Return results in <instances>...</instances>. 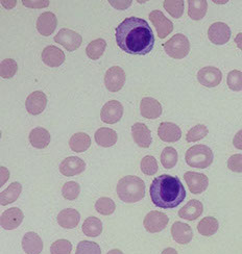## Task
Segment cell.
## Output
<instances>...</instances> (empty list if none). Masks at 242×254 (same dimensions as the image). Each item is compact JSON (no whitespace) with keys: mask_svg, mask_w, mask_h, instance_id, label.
I'll return each mask as SVG.
<instances>
[{"mask_svg":"<svg viewBox=\"0 0 242 254\" xmlns=\"http://www.w3.org/2000/svg\"><path fill=\"white\" fill-rule=\"evenodd\" d=\"M116 43L129 55L145 56L153 50L155 36L145 20L138 17L124 19L116 28Z\"/></svg>","mask_w":242,"mask_h":254,"instance_id":"obj_1","label":"cell"},{"mask_svg":"<svg viewBox=\"0 0 242 254\" xmlns=\"http://www.w3.org/2000/svg\"><path fill=\"white\" fill-rule=\"evenodd\" d=\"M153 203L164 209L175 208L186 198V190L178 177L163 174L156 177L150 189Z\"/></svg>","mask_w":242,"mask_h":254,"instance_id":"obj_2","label":"cell"},{"mask_svg":"<svg viewBox=\"0 0 242 254\" xmlns=\"http://www.w3.org/2000/svg\"><path fill=\"white\" fill-rule=\"evenodd\" d=\"M116 192L120 200L125 203L138 202L145 196V184L138 176L128 175L120 179Z\"/></svg>","mask_w":242,"mask_h":254,"instance_id":"obj_3","label":"cell"},{"mask_svg":"<svg viewBox=\"0 0 242 254\" xmlns=\"http://www.w3.org/2000/svg\"><path fill=\"white\" fill-rule=\"evenodd\" d=\"M185 160L190 167L206 169L213 163V152L206 145H195L187 150Z\"/></svg>","mask_w":242,"mask_h":254,"instance_id":"obj_4","label":"cell"},{"mask_svg":"<svg viewBox=\"0 0 242 254\" xmlns=\"http://www.w3.org/2000/svg\"><path fill=\"white\" fill-rule=\"evenodd\" d=\"M164 50L172 59L182 60L190 52V43L186 36L177 34L163 44Z\"/></svg>","mask_w":242,"mask_h":254,"instance_id":"obj_5","label":"cell"},{"mask_svg":"<svg viewBox=\"0 0 242 254\" xmlns=\"http://www.w3.org/2000/svg\"><path fill=\"white\" fill-rule=\"evenodd\" d=\"M168 221H169V219H168L166 214L158 210H153L145 216L143 225L151 234H157V232H160L166 228Z\"/></svg>","mask_w":242,"mask_h":254,"instance_id":"obj_6","label":"cell"},{"mask_svg":"<svg viewBox=\"0 0 242 254\" xmlns=\"http://www.w3.org/2000/svg\"><path fill=\"white\" fill-rule=\"evenodd\" d=\"M55 41L68 51L77 50L82 43V38L80 34L68 28H62L55 37Z\"/></svg>","mask_w":242,"mask_h":254,"instance_id":"obj_7","label":"cell"},{"mask_svg":"<svg viewBox=\"0 0 242 254\" xmlns=\"http://www.w3.org/2000/svg\"><path fill=\"white\" fill-rule=\"evenodd\" d=\"M125 72L122 68L114 66L110 68L104 75V84L110 92L120 91L125 83Z\"/></svg>","mask_w":242,"mask_h":254,"instance_id":"obj_8","label":"cell"},{"mask_svg":"<svg viewBox=\"0 0 242 254\" xmlns=\"http://www.w3.org/2000/svg\"><path fill=\"white\" fill-rule=\"evenodd\" d=\"M123 116V107L117 100H110L103 105L100 112L102 122L108 124H115L120 121Z\"/></svg>","mask_w":242,"mask_h":254,"instance_id":"obj_9","label":"cell"},{"mask_svg":"<svg viewBox=\"0 0 242 254\" xmlns=\"http://www.w3.org/2000/svg\"><path fill=\"white\" fill-rule=\"evenodd\" d=\"M223 79V74L216 67H205L197 73V80L206 88H215Z\"/></svg>","mask_w":242,"mask_h":254,"instance_id":"obj_10","label":"cell"},{"mask_svg":"<svg viewBox=\"0 0 242 254\" xmlns=\"http://www.w3.org/2000/svg\"><path fill=\"white\" fill-rule=\"evenodd\" d=\"M185 182L192 194L198 195L204 193L208 189L209 179L207 175L197 172H186L184 175Z\"/></svg>","mask_w":242,"mask_h":254,"instance_id":"obj_11","label":"cell"},{"mask_svg":"<svg viewBox=\"0 0 242 254\" xmlns=\"http://www.w3.org/2000/svg\"><path fill=\"white\" fill-rule=\"evenodd\" d=\"M150 19L153 22L154 26L157 29L158 36L160 39L166 38L168 35L172 33L173 24L169 19H167L164 14L160 10H153L150 14Z\"/></svg>","mask_w":242,"mask_h":254,"instance_id":"obj_12","label":"cell"},{"mask_svg":"<svg viewBox=\"0 0 242 254\" xmlns=\"http://www.w3.org/2000/svg\"><path fill=\"white\" fill-rule=\"evenodd\" d=\"M24 219V214L18 207H12L4 210L0 217V225L5 230H13L20 226Z\"/></svg>","mask_w":242,"mask_h":254,"instance_id":"obj_13","label":"cell"},{"mask_svg":"<svg viewBox=\"0 0 242 254\" xmlns=\"http://www.w3.org/2000/svg\"><path fill=\"white\" fill-rule=\"evenodd\" d=\"M208 37L213 44L224 45L231 38V29L224 22H215L209 27Z\"/></svg>","mask_w":242,"mask_h":254,"instance_id":"obj_14","label":"cell"},{"mask_svg":"<svg viewBox=\"0 0 242 254\" xmlns=\"http://www.w3.org/2000/svg\"><path fill=\"white\" fill-rule=\"evenodd\" d=\"M86 163L78 156H69L60 165V172L67 177L76 176L85 171Z\"/></svg>","mask_w":242,"mask_h":254,"instance_id":"obj_15","label":"cell"},{"mask_svg":"<svg viewBox=\"0 0 242 254\" xmlns=\"http://www.w3.org/2000/svg\"><path fill=\"white\" fill-rule=\"evenodd\" d=\"M47 105V96L42 91H36L28 95L25 107L29 114L39 115L43 112Z\"/></svg>","mask_w":242,"mask_h":254,"instance_id":"obj_16","label":"cell"},{"mask_svg":"<svg viewBox=\"0 0 242 254\" xmlns=\"http://www.w3.org/2000/svg\"><path fill=\"white\" fill-rule=\"evenodd\" d=\"M41 59L46 66L56 68L60 67L65 62V54L60 48L50 45L42 51Z\"/></svg>","mask_w":242,"mask_h":254,"instance_id":"obj_17","label":"cell"},{"mask_svg":"<svg viewBox=\"0 0 242 254\" xmlns=\"http://www.w3.org/2000/svg\"><path fill=\"white\" fill-rule=\"evenodd\" d=\"M58 25L57 16L51 12H45L39 16L37 20V29L39 34L48 37L56 30Z\"/></svg>","mask_w":242,"mask_h":254,"instance_id":"obj_18","label":"cell"},{"mask_svg":"<svg viewBox=\"0 0 242 254\" xmlns=\"http://www.w3.org/2000/svg\"><path fill=\"white\" fill-rule=\"evenodd\" d=\"M158 134L163 142L174 143L181 139L182 130L176 124L171 122H163L160 124Z\"/></svg>","mask_w":242,"mask_h":254,"instance_id":"obj_19","label":"cell"},{"mask_svg":"<svg viewBox=\"0 0 242 254\" xmlns=\"http://www.w3.org/2000/svg\"><path fill=\"white\" fill-rule=\"evenodd\" d=\"M140 112L146 119H157L162 114V105L153 97H145L141 100Z\"/></svg>","mask_w":242,"mask_h":254,"instance_id":"obj_20","label":"cell"},{"mask_svg":"<svg viewBox=\"0 0 242 254\" xmlns=\"http://www.w3.org/2000/svg\"><path fill=\"white\" fill-rule=\"evenodd\" d=\"M132 135L135 143L139 147L149 148L152 144V132L143 123H136L132 126Z\"/></svg>","mask_w":242,"mask_h":254,"instance_id":"obj_21","label":"cell"},{"mask_svg":"<svg viewBox=\"0 0 242 254\" xmlns=\"http://www.w3.org/2000/svg\"><path fill=\"white\" fill-rule=\"evenodd\" d=\"M171 236L173 240L181 245L190 243L193 238L192 228L183 222H175L171 226Z\"/></svg>","mask_w":242,"mask_h":254,"instance_id":"obj_22","label":"cell"},{"mask_svg":"<svg viewBox=\"0 0 242 254\" xmlns=\"http://www.w3.org/2000/svg\"><path fill=\"white\" fill-rule=\"evenodd\" d=\"M203 211H204V205L201 201L192 199L189 201L186 205H184L180 210H178V217L188 221H193L201 216L203 214Z\"/></svg>","mask_w":242,"mask_h":254,"instance_id":"obj_23","label":"cell"},{"mask_svg":"<svg viewBox=\"0 0 242 254\" xmlns=\"http://www.w3.org/2000/svg\"><path fill=\"white\" fill-rule=\"evenodd\" d=\"M22 248L26 254H40L43 250V242L38 234L29 231L22 239Z\"/></svg>","mask_w":242,"mask_h":254,"instance_id":"obj_24","label":"cell"},{"mask_svg":"<svg viewBox=\"0 0 242 254\" xmlns=\"http://www.w3.org/2000/svg\"><path fill=\"white\" fill-rule=\"evenodd\" d=\"M81 220V215L77 209L66 208L60 211L58 215V223L60 226L66 229L76 228Z\"/></svg>","mask_w":242,"mask_h":254,"instance_id":"obj_25","label":"cell"},{"mask_svg":"<svg viewBox=\"0 0 242 254\" xmlns=\"http://www.w3.org/2000/svg\"><path fill=\"white\" fill-rule=\"evenodd\" d=\"M51 140L50 133L43 127H36L29 133V142L37 149H44L48 147Z\"/></svg>","mask_w":242,"mask_h":254,"instance_id":"obj_26","label":"cell"},{"mask_svg":"<svg viewBox=\"0 0 242 254\" xmlns=\"http://www.w3.org/2000/svg\"><path fill=\"white\" fill-rule=\"evenodd\" d=\"M94 137H95V142L97 145L106 148L114 146L118 140L117 132L114 129L108 128V127H101V128L96 130Z\"/></svg>","mask_w":242,"mask_h":254,"instance_id":"obj_27","label":"cell"},{"mask_svg":"<svg viewBox=\"0 0 242 254\" xmlns=\"http://www.w3.org/2000/svg\"><path fill=\"white\" fill-rule=\"evenodd\" d=\"M69 146L72 151L77 153L87 151L91 146L90 136L85 132H78L71 136L69 141Z\"/></svg>","mask_w":242,"mask_h":254,"instance_id":"obj_28","label":"cell"},{"mask_svg":"<svg viewBox=\"0 0 242 254\" xmlns=\"http://www.w3.org/2000/svg\"><path fill=\"white\" fill-rule=\"evenodd\" d=\"M21 192H22V186L20 183L15 182L12 183L7 189L2 190L0 193V204L1 205H7L15 202V201L19 198Z\"/></svg>","mask_w":242,"mask_h":254,"instance_id":"obj_29","label":"cell"},{"mask_svg":"<svg viewBox=\"0 0 242 254\" xmlns=\"http://www.w3.org/2000/svg\"><path fill=\"white\" fill-rule=\"evenodd\" d=\"M208 9V2L206 0H189L188 1V15L192 20L198 21L205 17Z\"/></svg>","mask_w":242,"mask_h":254,"instance_id":"obj_30","label":"cell"},{"mask_svg":"<svg viewBox=\"0 0 242 254\" xmlns=\"http://www.w3.org/2000/svg\"><path fill=\"white\" fill-rule=\"evenodd\" d=\"M82 231L89 238H96L102 232V222L96 217H89L83 222Z\"/></svg>","mask_w":242,"mask_h":254,"instance_id":"obj_31","label":"cell"},{"mask_svg":"<svg viewBox=\"0 0 242 254\" xmlns=\"http://www.w3.org/2000/svg\"><path fill=\"white\" fill-rule=\"evenodd\" d=\"M219 224L217 219L214 217H206L198 222L197 230L204 237H211L215 235L218 230Z\"/></svg>","mask_w":242,"mask_h":254,"instance_id":"obj_32","label":"cell"},{"mask_svg":"<svg viewBox=\"0 0 242 254\" xmlns=\"http://www.w3.org/2000/svg\"><path fill=\"white\" fill-rule=\"evenodd\" d=\"M107 47V42L103 39H96L92 41L86 48V54L89 59L96 61L100 59Z\"/></svg>","mask_w":242,"mask_h":254,"instance_id":"obj_33","label":"cell"},{"mask_svg":"<svg viewBox=\"0 0 242 254\" xmlns=\"http://www.w3.org/2000/svg\"><path fill=\"white\" fill-rule=\"evenodd\" d=\"M178 160L177 151L173 147H166L161 153V164L165 169H172Z\"/></svg>","mask_w":242,"mask_h":254,"instance_id":"obj_34","label":"cell"},{"mask_svg":"<svg viewBox=\"0 0 242 254\" xmlns=\"http://www.w3.org/2000/svg\"><path fill=\"white\" fill-rule=\"evenodd\" d=\"M17 70L18 65L16 61L13 59H5L0 64V76L2 78H12L13 76H15Z\"/></svg>","mask_w":242,"mask_h":254,"instance_id":"obj_35","label":"cell"},{"mask_svg":"<svg viewBox=\"0 0 242 254\" xmlns=\"http://www.w3.org/2000/svg\"><path fill=\"white\" fill-rule=\"evenodd\" d=\"M95 209L103 216H110L116 209V204L111 198L101 197L96 201Z\"/></svg>","mask_w":242,"mask_h":254,"instance_id":"obj_36","label":"cell"},{"mask_svg":"<svg viewBox=\"0 0 242 254\" xmlns=\"http://www.w3.org/2000/svg\"><path fill=\"white\" fill-rule=\"evenodd\" d=\"M164 7L173 18H181L184 13L183 0H166L164 1Z\"/></svg>","mask_w":242,"mask_h":254,"instance_id":"obj_37","label":"cell"},{"mask_svg":"<svg viewBox=\"0 0 242 254\" xmlns=\"http://www.w3.org/2000/svg\"><path fill=\"white\" fill-rule=\"evenodd\" d=\"M208 131L209 130H208V128L206 127V125H204V124H197L194 127H192V128L187 132L186 140L189 143L199 141V140L204 139V137L208 134Z\"/></svg>","mask_w":242,"mask_h":254,"instance_id":"obj_38","label":"cell"},{"mask_svg":"<svg viewBox=\"0 0 242 254\" xmlns=\"http://www.w3.org/2000/svg\"><path fill=\"white\" fill-rule=\"evenodd\" d=\"M76 254H101V249L97 243L81 241L79 243Z\"/></svg>","mask_w":242,"mask_h":254,"instance_id":"obj_39","label":"cell"},{"mask_svg":"<svg viewBox=\"0 0 242 254\" xmlns=\"http://www.w3.org/2000/svg\"><path fill=\"white\" fill-rule=\"evenodd\" d=\"M81 193V187L76 182H68L62 189V195L67 200H76Z\"/></svg>","mask_w":242,"mask_h":254,"instance_id":"obj_40","label":"cell"},{"mask_svg":"<svg viewBox=\"0 0 242 254\" xmlns=\"http://www.w3.org/2000/svg\"><path fill=\"white\" fill-rule=\"evenodd\" d=\"M158 162L152 155H146L141 161V170L145 175H155L158 172Z\"/></svg>","mask_w":242,"mask_h":254,"instance_id":"obj_41","label":"cell"},{"mask_svg":"<svg viewBox=\"0 0 242 254\" xmlns=\"http://www.w3.org/2000/svg\"><path fill=\"white\" fill-rule=\"evenodd\" d=\"M71 251L72 244L68 240H58L50 247L51 254H70Z\"/></svg>","mask_w":242,"mask_h":254,"instance_id":"obj_42","label":"cell"},{"mask_svg":"<svg viewBox=\"0 0 242 254\" xmlns=\"http://www.w3.org/2000/svg\"><path fill=\"white\" fill-rule=\"evenodd\" d=\"M228 86L232 91L242 90V72L239 70H232L228 75Z\"/></svg>","mask_w":242,"mask_h":254,"instance_id":"obj_43","label":"cell"},{"mask_svg":"<svg viewBox=\"0 0 242 254\" xmlns=\"http://www.w3.org/2000/svg\"><path fill=\"white\" fill-rule=\"evenodd\" d=\"M228 168L231 171L241 173L242 172V154H234L228 160Z\"/></svg>","mask_w":242,"mask_h":254,"instance_id":"obj_44","label":"cell"},{"mask_svg":"<svg viewBox=\"0 0 242 254\" xmlns=\"http://www.w3.org/2000/svg\"><path fill=\"white\" fill-rule=\"evenodd\" d=\"M22 3L27 7H35V8H41L46 7L49 4V1H28V0H23Z\"/></svg>","mask_w":242,"mask_h":254,"instance_id":"obj_45","label":"cell"},{"mask_svg":"<svg viewBox=\"0 0 242 254\" xmlns=\"http://www.w3.org/2000/svg\"><path fill=\"white\" fill-rule=\"evenodd\" d=\"M233 145L234 147H236L237 149L242 150V129L239 130L233 139Z\"/></svg>","mask_w":242,"mask_h":254,"instance_id":"obj_46","label":"cell"},{"mask_svg":"<svg viewBox=\"0 0 242 254\" xmlns=\"http://www.w3.org/2000/svg\"><path fill=\"white\" fill-rule=\"evenodd\" d=\"M110 3L115 7V8H118V9H124V8H128L131 4L132 1H110Z\"/></svg>","mask_w":242,"mask_h":254,"instance_id":"obj_47","label":"cell"},{"mask_svg":"<svg viewBox=\"0 0 242 254\" xmlns=\"http://www.w3.org/2000/svg\"><path fill=\"white\" fill-rule=\"evenodd\" d=\"M0 176H1V183H0V186L2 187L9 177V172L6 168H4V167L0 168Z\"/></svg>","mask_w":242,"mask_h":254,"instance_id":"obj_48","label":"cell"},{"mask_svg":"<svg viewBox=\"0 0 242 254\" xmlns=\"http://www.w3.org/2000/svg\"><path fill=\"white\" fill-rule=\"evenodd\" d=\"M235 43L240 50H242V33L238 34L235 38Z\"/></svg>","mask_w":242,"mask_h":254,"instance_id":"obj_49","label":"cell"},{"mask_svg":"<svg viewBox=\"0 0 242 254\" xmlns=\"http://www.w3.org/2000/svg\"><path fill=\"white\" fill-rule=\"evenodd\" d=\"M161 254H178V253H177V251H176L175 249H173V248H167V249L163 250Z\"/></svg>","mask_w":242,"mask_h":254,"instance_id":"obj_50","label":"cell"},{"mask_svg":"<svg viewBox=\"0 0 242 254\" xmlns=\"http://www.w3.org/2000/svg\"><path fill=\"white\" fill-rule=\"evenodd\" d=\"M107 254H123V252L119 249H113V250L109 251Z\"/></svg>","mask_w":242,"mask_h":254,"instance_id":"obj_51","label":"cell"}]
</instances>
